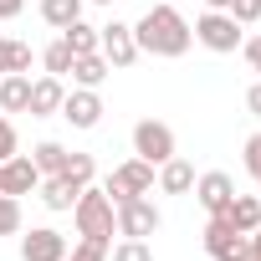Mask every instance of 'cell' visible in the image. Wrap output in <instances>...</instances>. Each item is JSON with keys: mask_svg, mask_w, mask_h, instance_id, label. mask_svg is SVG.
<instances>
[{"mask_svg": "<svg viewBox=\"0 0 261 261\" xmlns=\"http://www.w3.org/2000/svg\"><path fill=\"white\" fill-rule=\"evenodd\" d=\"M21 6H26V0H0V21H16Z\"/></svg>", "mask_w": 261, "mask_h": 261, "instance_id": "4dcf8cb0", "label": "cell"}, {"mask_svg": "<svg viewBox=\"0 0 261 261\" xmlns=\"http://www.w3.org/2000/svg\"><path fill=\"white\" fill-rule=\"evenodd\" d=\"M36 190H41L46 210H72V205H77V195H82V185H72L67 174H46V179H41Z\"/></svg>", "mask_w": 261, "mask_h": 261, "instance_id": "9a60e30c", "label": "cell"}, {"mask_svg": "<svg viewBox=\"0 0 261 261\" xmlns=\"http://www.w3.org/2000/svg\"><path fill=\"white\" fill-rule=\"evenodd\" d=\"M41 62H46L51 77H62V72H72V46H67V41H51V46L41 51Z\"/></svg>", "mask_w": 261, "mask_h": 261, "instance_id": "cb8c5ba5", "label": "cell"}, {"mask_svg": "<svg viewBox=\"0 0 261 261\" xmlns=\"http://www.w3.org/2000/svg\"><path fill=\"white\" fill-rule=\"evenodd\" d=\"M246 169L261 179V134H251V139H246Z\"/></svg>", "mask_w": 261, "mask_h": 261, "instance_id": "83f0119b", "label": "cell"}, {"mask_svg": "<svg viewBox=\"0 0 261 261\" xmlns=\"http://www.w3.org/2000/svg\"><path fill=\"white\" fill-rule=\"evenodd\" d=\"M159 190H164V195H190V190H195V164L179 159V154L164 159V164H159Z\"/></svg>", "mask_w": 261, "mask_h": 261, "instance_id": "5bb4252c", "label": "cell"}, {"mask_svg": "<svg viewBox=\"0 0 261 261\" xmlns=\"http://www.w3.org/2000/svg\"><path fill=\"white\" fill-rule=\"evenodd\" d=\"M26 67H31L26 41H0V72H26Z\"/></svg>", "mask_w": 261, "mask_h": 261, "instance_id": "7402d4cb", "label": "cell"}, {"mask_svg": "<svg viewBox=\"0 0 261 261\" xmlns=\"http://www.w3.org/2000/svg\"><path fill=\"white\" fill-rule=\"evenodd\" d=\"M97 51L108 57V67H134L144 51H139V41H134V26H123V21H113V26H97Z\"/></svg>", "mask_w": 261, "mask_h": 261, "instance_id": "8992f818", "label": "cell"}, {"mask_svg": "<svg viewBox=\"0 0 261 261\" xmlns=\"http://www.w3.org/2000/svg\"><path fill=\"white\" fill-rule=\"evenodd\" d=\"M205 251H210L215 261H251V236L236 230L225 215H210V225H205Z\"/></svg>", "mask_w": 261, "mask_h": 261, "instance_id": "3957f363", "label": "cell"}, {"mask_svg": "<svg viewBox=\"0 0 261 261\" xmlns=\"http://www.w3.org/2000/svg\"><path fill=\"white\" fill-rule=\"evenodd\" d=\"M225 220H230L236 230H246V236H251V230L261 225V195H236V200L225 205Z\"/></svg>", "mask_w": 261, "mask_h": 261, "instance_id": "e0dca14e", "label": "cell"}, {"mask_svg": "<svg viewBox=\"0 0 261 261\" xmlns=\"http://www.w3.org/2000/svg\"><path fill=\"white\" fill-rule=\"evenodd\" d=\"M149 190H154V164H144V159H128V164H118L108 174V200L113 205L134 200V195H149Z\"/></svg>", "mask_w": 261, "mask_h": 261, "instance_id": "52a82bcc", "label": "cell"}, {"mask_svg": "<svg viewBox=\"0 0 261 261\" xmlns=\"http://www.w3.org/2000/svg\"><path fill=\"white\" fill-rule=\"evenodd\" d=\"M134 154H139L144 164H164V159H174V128L159 123V118H144V123L134 128Z\"/></svg>", "mask_w": 261, "mask_h": 261, "instance_id": "5b68a950", "label": "cell"}, {"mask_svg": "<svg viewBox=\"0 0 261 261\" xmlns=\"http://www.w3.org/2000/svg\"><path fill=\"white\" fill-rule=\"evenodd\" d=\"M108 57L102 51H87V57H72V77H77V87H102L108 82Z\"/></svg>", "mask_w": 261, "mask_h": 261, "instance_id": "2e32d148", "label": "cell"}, {"mask_svg": "<svg viewBox=\"0 0 261 261\" xmlns=\"http://www.w3.org/2000/svg\"><path fill=\"white\" fill-rule=\"evenodd\" d=\"M246 108H251V113H256V118H261V82H256V87H251V92H246Z\"/></svg>", "mask_w": 261, "mask_h": 261, "instance_id": "1f68e13d", "label": "cell"}, {"mask_svg": "<svg viewBox=\"0 0 261 261\" xmlns=\"http://www.w3.org/2000/svg\"><path fill=\"white\" fill-rule=\"evenodd\" d=\"M16 230H21V200L0 195V236H16Z\"/></svg>", "mask_w": 261, "mask_h": 261, "instance_id": "484cf974", "label": "cell"}, {"mask_svg": "<svg viewBox=\"0 0 261 261\" xmlns=\"http://www.w3.org/2000/svg\"><path fill=\"white\" fill-rule=\"evenodd\" d=\"M41 185V169L26 159V154H11V159H0V195H31Z\"/></svg>", "mask_w": 261, "mask_h": 261, "instance_id": "9c48e42d", "label": "cell"}, {"mask_svg": "<svg viewBox=\"0 0 261 261\" xmlns=\"http://www.w3.org/2000/svg\"><path fill=\"white\" fill-rule=\"evenodd\" d=\"M113 261H154V251H149V241H134V236H123L113 251H108Z\"/></svg>", "mask_w": 261, "mask_h": 261, "instance_id": "603a6c76", "label": "cell"}, {"mask_svg": "<svg viewBox=\"0 0 261 261\" xmlns=\"http://www.w3.org/2000/svg\"><path fill=\"white\" fill-rule=\"evenodd\" d=\"M230 16H236L241 26H251V21H261V0H230Z\"/></svg>", "mask_w": 261, "mask_h": 261, "instance_id": "4316f807", "label": "cell"}, {"mask_svg": "<svg viewBox=\"0 0 261 261\" xmlns=\"http://www.w3.org/2000/svg\"><path fill=\"white\" fill-rule=\"evenodd\" d=\"M31 164H36L41 174H62V169H67V149L46 139V144H36V149H31Z\"/></svg>", "mask_w": 261, "mask_h": 261, "instance_id": "44dd1931", "label": "cell"}, {"mask_svg": "<svg viewBox=\"0 0 261 261\" xmlns=\"http://www.w3.org/2000/svg\"><path fill=\"white\" fill-rule=\"evenodd\" d=\"M246 62H251V72L261 77V36H251V41H246Z\"/></svg>", "mask_w": 261, "mask_h": 261, "instance_id": "f546056e", "label": "cell"}, {"mask_svg": "<svg viewBox=\"0 0 261 261\" xmlns=\"http://www.w3.org/2000/svg\"><path fill=\"white\" fill-rule=\"evenodd\" d=\"M16 154V128H11V118H0V159H11Z\"/></svg>", "mask_w": 261, "mask_h": 261, "instance_id": "f1b7e54d", "label": "cell"}, {"mask_svg": "<svg viewBox=\"0 0 261 261\" xmlns=\"http://www.w3.org/2000/svg\"><path fill=\"white\" fill-rule=\"evenodd\" d=\"M67 256V236L51 225H36L31 236H21V261H62Z\"/></svg>", "mask_w": 261, "mask_h": 261, "instance_id": "7c38bea8", "label": "cell"}, {"mask_svg": "<svg viewBox=\"0 0 261 261\" xmlns=\"http://www.w3.org/2000/svg\"><path fill=\"white\" fill-rule=\"evenodd\" d=\"M62 41L72 46V57H87V51H97V26L72 21V26H62Z\"/></svg>", "mask_w": 261, "mask_h": 261, "instance_id": "ffe728a7", "label": "cell"}, {"mask_svg": "<svg viewBox=\"0 0 261 261\" xmlns=\"http://www.w3.org/2000/svg\"><path fill=\"white\" fill-rule=\"evenodd\" d=\"M195 200H200L210 215H225V205L236 200V179H230L225 169H210V174L195 179Z\"/></svg>", "mask_w": 261, "mask_h": 261, "instance_id": "30bf717a", "label": "cell"}, {"mask_svg": "<svg viewBox=\"0 0 261 261\" xmlns=\"http://www.w3.org/2000/svg\"><path fill=\"white\" fill-rule=\"evenodd\" d=\"M62 97H67V87H62V77H36L31 82V102H26V113L31 118H51V113H62Z\"/></svg>", "mask_w": 261, "mask_h": 261, "instance_id": "4fadbf2b", "label": "cell"}, {"mask_svg": "<svg viewBox=\"0 0 261 261\" xmlns=\"http://www.w3.org/2000/svg\"><path fill=\"white\" fill-rule=\"evenodd\" d=\"M241 21L230 16V11H205L200 21H195V41L200 46H210V51H236L241 46Z\"/></svg>", "mask_w": 261, "mask_h": 261, "instance_id": "277c9868", "label": "cell"}, {"mask_svg": "<svg viewBox=\"0 0 261 261\" xmlns=\"http://www.w3.org/2000/svg\"><path fill=\"white\" fill-rule=\"evenodd\" d=\"M72 185H92V174H97V164H92V154H67V169H62Z\"/></svg>", "mask_w": 261, "mask_h": 261, "instance_id": "d4e9b609", "label": "cell"}, {"mask_svg": "<svg viewBox=\"0 0 261 261\" xmlns=\"http://www.w3.org/2000/svg\"><path fill=\"white\" fill-rule=\"evenodd\" d=\"M154 230H159V210H154L144 195H134V200H118V236L149 241Z\"/></svg>", "mask_w": 261, "mask_h": 261, "instance_id": "ba28073f", "label": "cell"}, {"mask_svg": "<svg viewBox=\"0 0 261 261\" xmlns=\"http://www.w3.org/2000/svg\"><path fill=\"white\" fill-rule=\"evenodd\" d=\"M205 6H210V11H230V0H205Z\"/></svg>", "mask_w": 261, "mask_h": 261, "instance_id": "d6a6232c", "label": "cell"}, {"mask_svg": "<svg viewBox=\"0 0 261 261\" xmlns=\"http://www.w3.org/2000/svg\"><path fill=\"white\" fill-rule=\"evenodd\" d=\"M92 6H113V0H92Z\"/></svg>", "mask_w": 261, "mask_h": 261, "instance_id": "836d02e7", "label": "cell"}, {"mask_svg": "<svg viewBox=\"0 0 261 261\" xmlns=\"http://www.w3.org/2000/svg\"><path fill=\"white\" fill-rule=\"evenodd\" d=\"M72 220H77V236H87V241H113V200H108V190L82 185V195H77V205H72Z\"/></svg>", "mask_w": 261, "mask_h": 261, "instance_id": "7a4b0ae2", "label": "cell"}, {"mask_svg": "<svg viewBox=\"0 0 261 261\" xmlns=\"http://www.w3.org/2000/svg\"><path fill=\"white\" fill-rule=\"evenodd\" d=\"M62 118H67L72 128H97V118H102V97H97V87H77V92H67V97H62Z\"/></svg>", "mask_w": 261, "mask_h": 261, "instance_id": "8fae6325", "label": "cell"}, {"mask_svg": "<svg viewBox=\"0 0 261 261\" xmlns=\"http://www.w3.org/2000/svg\"><path fill=\"white\" fill-rule=\"evenodd\" d=\"M134 41H139V51H149V57H185L190 41H195V26H190L174 6H149L144 21L134 26Z\"/></svg>", "mask_w": 261, "mask_h": 261, "instance_id": "6da1fadb", "label": "cell"}, {"mask_svg": "<svg viewBox=\"0 0 261 261\" xmlns=\"http://www.w3.org/2000/svg\"><path fill=\"white\" fill-rule=\"evenodd\" d=\"M41 21L46 26H72V21H82V0H41Z\"/></svg>", "mask_w": 261, "mask_h": 261, "instance_id": "d6986e66", "label": "cell"}, {"mask_svg": "<svg viewBox=\"0 0 261 261\" xmlns=\"http://www.w3.org/2000/svg\"><path fill=\"white\" fill-rule=\"evenodd\" d=\"M26 102H31V77L26 72H6V82H0V108L26 113Z\"/></svg>", "mask_w": 261, "mask_h": 261, "instance_id": "ac0fdd59", "label": "cell"}]
</instances>
